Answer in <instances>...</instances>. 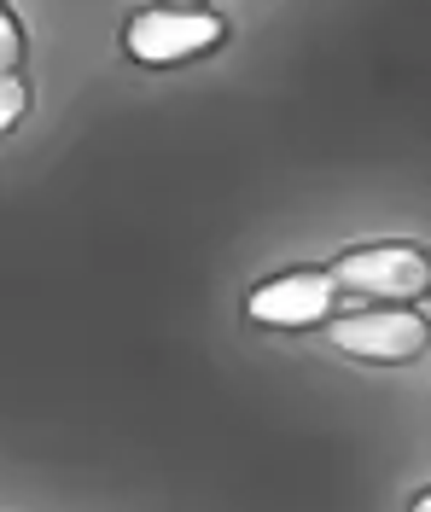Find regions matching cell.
Masks as SVG:
<instances>
[{
	"label": "cell",
	"mask_w": 431,
	"mask_h": 512,
	"mask_svg": "<svg viewBox=\"0 0 431 512\" xmlns=\"http://www.w3.org/2000/svg\"><path fill=\"white\" fill-rule=\"evenodd\" d=\"M332 344L356 361H379V367H402L431 344V326L420 309L408 303H379V309H356V315L332 320Z\"/></svg>",
	"instance_id": "cell-3"
},
{
	"label": "cell",
	"mask_w": 431,
	"mask_h": 512,
	"mask_svg": "<svg viewBox=\"0 0 431 512\" xmlns=\"http://www.w3.org/2000/svg\"><path fill=\"white\" fill-rule=\"evenodd\" d=\"M30 111V82L18 70H0V140L18 128V117Z\"/></svg>",
	"instance_id": "cell-5"
},
{
	"label": "cell",
	"mask_w": 431,
	"mask_h": 512,
	"mask_svg": "<svg viewBox=\"0 0 431 512\" xmlns=\"http://www.w3.org/2000/svg\"><path fill=\"white\" fill-rule=\"evenodd\" d=\"M164 6H199V0H164Z\"/></svg>",
	"instance_id": "cell-8"
},
{
	"label": "cell",
	"mask_w": 431,
	"mask_h": 512,
	"mask_svg": "<svg viewBox=\"0 0 431 512\" xmlns=\"http://www.w3.org/2000/svg\"><path fill=\"white\" fill-rule=\"evenodd\" d=\"M228 24L216 12H199V6H152L129 18L123 30V53L134 64H181V59H199L210 47H222Z\"/></svg>",
	"instance_id": "cell-2"
},
{
	"label": "cell",
	"mask_w": 431,
	"mask_h": 512,
	"mask_svg": "<svg viewBox=\"0 0 431 512\" xmlns=\"http://www.w3.org/2000/svg\"><path fill=\"white\" fill-rule=\"evenodd\" d=\"M408 512H431V489H420V495H414V507Z\"/></svg>",
	"instance_id": "cell-7"
},
{
	"label": "cell",
	"mask_w": 431,
	"mask_h": 512,
	"mask_svg": "<svg viewBox=\"0 0 431 512\" xmlns=\"http://www.w3.org/2000/svg\"><path fill=\"white\" fill-rule=\"evenodd\" d=\"M332 280L373 303H420L431 291V256L420 245H356L332 262Z\"/></svg>",
	"instance_id": "cell-1"
},
{
	"label": "cell",
	"mask_w": 431,
	"mask_h": 512,
	"mask_svg": "<svg viewBox=\"0 0 431 512\" xmlns=\"http://www.w3.org/2000/svg\"><path fill=\"white\" fill-rule=\"evenodd\" d=\"M18 59H24V30L6 12V0H0V70H18Z\"/></svg>",
	"instance_id": "cell-6"
},
{
	"label": "cell",
	"mask_w": 431,
	"mask_h": 512,
	"mask_svg": "<svg viewBox=\"0 0 431 512\" xmlns=\"http://www.w3.org/2000/svg\"><path fill=\"white\" fill-rule=\"evenodd\" d=\"M338 309V280L332 268H298V274H280V280H263V286L245 297V315L257 326H286V332H303V326H321Z\"/></svg>",
	"instance_id": "cell-4"
}]
</instances>
